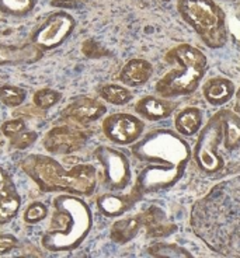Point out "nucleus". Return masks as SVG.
<instances>
[{"label":"nucleus","mask_w":240,"mask_h":258,"mask_svg":"<svg viewBox=\"0 0 240 258\" xmlns=\"http://www.w3.org/2000/svg\"><path fill=\"white\" fill-rule=\"evenodd\" d=\"M46 215H48V209H46L44 204H41V202H33L26 209V212L23 215V219H24L26 223L34 225V223H38L42 219H45Z\"/></svg>","instance_id":"nucleus-29"},{"label":"nucleus","mask_w":240,"mask_h":258,"mask_svg":"<svg viewBox=\"0 0 240 258\" xmlns=\"http://www.w3.org/2000/svg\"><path fill=\"white\" fill-rule=\"evenodd\" d=\"M184 164L180 166H166V164H149L139 171L135 184V189L141 195L150 192H157L166 188L175 185L182 180L186 171Z\"/></svg>","instance_id":"nucleus-10"},{"label":"nucleus","mask_w":240,"mask_h":258,"mask_svg":"<svg viewBox=\"0 0 240 258\" xmlns=\"http://www.w3.org/2000/svg\"><path fill=\"white\" fill-rule=\"evenodd\" d=\"M141 227H142L141 215L117 220L111 227V240L117 244H125L137 236L141 230Z\"/></svg>","instance_id":"nucleus-22"},{"label":"nucleus","mask_w":240,"mask_h":258,"mask_svg":"<svg viewBox=\"0 0 240 258\" xmlns=\"http://www.w3.org/2000/svg\"><path fill=\"white\" fill-rule=\"evenodd\" d=\"M53 215L41 243L51 252L72 251L89 236L93 225L91 211L78 197L61 195L53 201Z\"/></svg>","instance_id":"nucleus-3"},{"label":"nucleus","mask_w":240,"mask_h":258,"mask_svg":"<svg viewBox=\"0 0 240 258\" xmlns=\"http://www.w3.org/2000/svg\"><path fill=\"white\" fill-rule=\"evenodd\" d=\"M37 0H0V12L13 16V17H24L34 10Z\"/></svg>","instance_id":"nucleus-24"},{"label":"nucleus","mask_w":240,"mask_h":258,"mask_svg":"<svg viewBox=\"0 0 240 258\" xmlns=\"http://www.w3.org/2000/svg\"><path fill=\"white\" fill-rule=\"evenodd\" d=\"M222 143V122L219 112H216L197 138L193 157L195 164L205 174H216L223 168V157L219 155Z\"/></svg>","instance_id":"nucleus-7"},{"label":"nucleus","mask_w":240,"mask_h":258,"mask_svg":"<svg viewBox=\"0 0 240 258\" xmlns=\"http://www.w3.org/2000/svg\"><path fill=\"white\" fill-rule=\"evenodd\" d=\"M152 75H153V66L150 62L145 59H131L121 69L119 80L125 86L138 87L149 82Z\"/></svg>","instance_id":"nucleus-17"},{"label":"nucleus","mask_w":240,"mask_h":258,"mask_svg":"<svg viewBox=\"0 0 240 258\" xmlns=\"http://www.w3.org/2000/svg\"><path fill=\"white\" fill-rule=\"evenodd\" d=\"M191 227L214 252L240 257V175L216 184L195 202Z\"/></svg>","instance_id":"nucleus-1"},{"label":"nucleus","mask_w":240,"mask_h":258,"mask_svg":"<svg viewBox=\"0 0 240 258\" xmlns=\"http://www.w3.org/2000/svg\"><path fill=\"white\" fill-rule=\"evenodd\" d=\"M177 10L208 48L225 46L229 37L226 16L215 0H177Z\"/></svg>","instance_id":"nucleus-5"},{"label":"nucleus","mask_w":240,"mask_h":258,"mask_svg":"<svg viewBox=\"0 0 240 258\" xmlns=\"http://www.w3.org/2000/svg\"><path fill=\"white\" fill-rule=\"evenodd\" d=\"M142 219V226L146 227L149 237H162L175 232V226L166 219V215L157 207H150L148 211L139 213Z\"/></svg>","instance_id":"nucleus-19"},{"label":"nucleus","mask_w":240,"mask_h":258,"mask_svg":"<svg viewBox=\"0 0 240 258\" xmlns=\"http://www.w3.org/2000/svg\"><path fill=\"white\" fill-rule=\"evenodd\" d=\"M2 132L3 135L7 136V138H13L20 132H23L26 129V122L21 119V118H17V119H10V121H6V122L2 125Z\"/></svg>","instance_id":"nucleus-31"},{"label":"nucleus","mask_w":240,"mask_h":258,"mask_svg":"<svg viewBox=\"0 0 240 258\" xmlns=\"http://www.w3.org/2000/svg\"><path fill=\"white\" fill-rule=\"evenodd\" d=\"M222 122V142L227 152L240 148V116L230 110L218 111Z\"/></svg>","instance_id":"nucleus-20"},{"label":"nucleus","mask_w":240,"mask_h":258,"mask_svg":"<svg viewBox=\"0 0 240 258\" xmlns=\"http://www.w3.org/2000/svg\"><path fill=\"white\" fill-rule=\"evenodd\" d=\"M202 126V111L197 107H187L182 110L174 119L175 132L182 136H194Z\"/></svg>","instance_id":"nucleus-21"},{"label":"nucleus","mask_w":240,"mask_h":258,"mask_svg":"<svg viewBox=\"0 0 240 258\" xmlns=\"http://www.w3.org/2000/svg\"><path fill=\"white\" fill-rule=\"evenodd\" d=\"M37 138H38L37 132H34V131H23V132H20V134H17L13 138H10L12 139L10 145H12L13 149L24 150V149L30 148L31 145H34L35 141H37Z\"/></svg>","instance_id":"nucleus-30"},{"label":"nucleus","mask_w":240,"mask_h":258,"mask_svg":"<svg viewBox=\"0 0 240 258\" xmlns=\"http://www.w3.org/2000/svg\"><path fill=\"white\" fill-rule=\"evenodd\" d=\"M27 93L23 87L5 84L0 86V101L7 107H19L24 103Z\"/></svg>","instance_id":"nucleus-27"},{"label":"nucleus","mask_w":240,"mask_h":258,"mask_svg":"<svg viewBox=\"0 0 240 258\" xmlns=\"http://www.w3.org/2000/svg\"><path fill=\"white\" fill-rule=\"evenodd\" d=\"M13 192H16V187H14L12 177L0 167V200H3L5 197Z\"/></svg>","instance_id":"nucleus-32"},{"label":"nucleus","mask_w":240,"mask_h":258,"mask_svg":"<svg viewBox=\"0 0 240 258\" xmlns=\"http://www.w3.org/2000/svg\"><path fill=\"white\" fill-rule=\"evenodd\" d=\"M21 170L44 192L91 195L97 184L96 168L91 164H79L71 170H65L49 156H27L21 160Z\"/></svg>","instance_id":"nucleus-2"},{"label":"nucleus","mask_w":240,"mask_h":258,"mask_svg":"<svg viewBox=\"0 0 240 258\" xmlns=\"http://www.w3.org/2000/svg\"><path fill=\"white\" fill-rule=\"evenodd\" d=\"M76 21L66 12L49 14L34 31L31 41L41 51H51L59 46L73 31Z\"/></svg>","instance_id":"nucleus-9"},{"label":"nucleus","mask_w":240,"mask_h":258,"mask_svg":"<svg viewBox=\"0 0 240 258\" xmlns=\"http://www.w3.org/2000/svg\"><path fill=\"white\" fill-rule=\"evenodd\" d=\"M145 123L138 116L118 112L107 116L103 121L104 135L117 145H131L141 138Z\"/></svg>","instance_id":"nucleus-11"},{"label":"nucleus","mask_w":240,"mask_h":258,"mask_svg":"<svg viewBox=\"0 0 240 258\" xmlns=\"http://www.w3.org/2000/svg\"><path fill=\"white\" fill-rule=\"evenodd\" d=\"M142 198V195L134 188L131 194L117 195V194H104L97 198V208L100 212L107 218H117L137 204Z\"/></svg>","instance_id":"nucleus-14"},{"label":"nucleus","mask_w":240,"mask_h":258,"mask_svg":"<svg viewBox=\"0 0 240 258\" xmlns=\"http://www.w3.org/2000/svg\"><path fill=\"white\" fill-rule=\"evenodd\" d=\"M234 83L230 79L226 78H212L204 84V97L208 101V104L214 105V107H221L227 101H230V98L234 96Z\"/></svg>","instance_id":"nucleus-16"},{"label":"nucleus","mask_w":240,"mask_h":258,"mask_svg":"<svg viewBox=\"0 0 240 258\" xmlns=\"http://www.w3.org/2000/svg\"><path fill=\"white\" fill-rule=\"evenodd\" d=\"M166 59L170 63L175 62L178 69L170 71L157 82V94L164 98L193 94L208 71L207 55L194 45L178 44L167 52Z\"/></svg>","instance_id":"nucleus-4"},{"label":"nucleus","mask_w":240,"mask_h":258,"mask_svg":"<svg viewBox=\"0 0 240 258\" xmlns=\"http://www.w3.org/2000/svg\"><path fill=\"white\" fill-rule=\"evenodd\" d=\"M148 251L153 257H193L186 248H183V247L174 244V243H162V241H159V243L150 245Z\"/></svg>","instance_id":"nucleus-26"},{"label":"nucleus","mask_w":240,"mask_h":258,"mask_svg":"<svg viewBox=\"0 0 240 258\" xmlns=\"http://www.w3.org/2000/svg\"><path fill=\"white\" fill-rule=\"evenodd\" d=\"M21 207V198L17 191L0 200V225H6L13 220Z\"/></svg>","instance_id":"nucleus-25"},{"label":"nucleus","mask_w":240,"mask_h":258,"mask_svg":"<svg viewBox=\"0 0 240 258\" xmlns=\"http://www.w3.org/2000/svg\"><path fill=\"white\" fill-rule=\"evenodd\" d=\"M132 153L138 160L149 164L180 166L189 164L193 156L184 136L171 129H155L134 145Z\"/></svg>","instance_id":"nucleus-6"},{"label":"nucleus","mask_w":240,"mask_h":258,"mask_svg":"<svg viewBox=\"0 0 240 258\" xmlns=\"http://www.w3.org/2000/svg\"><path fill=\"white\" fill-rule=\"evenodd\" d=\"M87 142V134L82 129L62 125L49 129L44 136V148L53 155H69L78 152Z\"/></svg>","instance_id":"nucleus-12"},{"label":"nucleus","mask_w":240,"mask_h":258,"mask_svg":"<svg viewBox=\"0 0 240 258\" xmlns=\"http://www.w3.org/2000/svg\"><path fill=\"white\" fill-rule=\"evenodd\" d=\"M42 56L38 46L33 45H5L0 44V66L2 64L33 63Z\"/></svg>","instance_id":"nucleus-18"},{"label":"nucleus","mask_w":240,"mask_h":258,"mask_svg":"<svg viewBox=\"0 0 240 258\" xmlns=\"http://www.w3.org/2000/svg\"><path fill=\"white\" fill-rule=\"evenodd\" d=\"M163 2H170V0H163Z\"/></svg>","instance_id":"nucleus-34"},{"label":"nucleus","mask_w":240,"mask_h":258,"mask_svg":"<svg viewBox=\"0 0 240 258\" xmlns=\"http://www.w3.org/2000/svg\"><path fill=\"white\" fill-rule=\"evenodd\" d=\"M105 105L90 97H80L62 111V118L78 123L94 122L105 114Z\"/></svg>","instance_id":"nucleus-13"},{"label":"nucleus","mask_w":240,"mask_h":258,"mask_svg":"<svg viewBox=\"0 0 240 258\" xmlns=\"http://www.w3.org/2000/svg\"><path fill=\"white\" fill-rule=\"evenodd\" d=\"M100 96L107 103L114 105H125L132 100V93L119 84H105L100 89Z\"/></svg>","instance_id":"nucleus-23"},{"label":"nucleus","mask_w":240,"mask_h":258,"mask_svg":"<svg viewBox=\"0 0 240 258\" xmlns=\"http://www.w3.org/2000/svg\"><path fill=\"white\" fill-rule=\"evenodd\" d=\"M94 157L103 167L104 187L111 191H123L131 182V164L121 150L110 146H98Z\"/></svg>","instance_id":"nucleus-8"},{"label":"nucleus","mask_w":240,"mask_h":258,"mask_svg":"<svg viewBox=\"0 0 240 258\" xmlns=\"http://www.w3.org/2000/svg\"><path fill=\"white\" fill-rule=\"evenodd\" d=\"M61 100V93L59 91L51 90V89H41L33 97L34 105L39 110H48L53 107L55 104L59 103Z\"/></svg>","instance_id":"nucleus-28"},{"label":"nucleus","mask_w":240,"mask_h":258,"mask_svg":"<svg viewBox=\"0 0 240 258\" xmlns=\"http://www.w3.org/2000/svg\"><path fill=\"white\" fill-rule=\"evenodd\" d=\"M174 108V103L169 101L167 98L155 96L143 97L135 105V111L138 114L149 121L166 119L173 114Z\"/></svg>","instance_id":"nucleus-15"},{"label":"nucleus","mask_w":240,"mask_h":258,"mask_svg":"<svg viewBox=\"0 0 240 258\" xmlns=\"http://www.w3.org/2000/svg\"><path fill=\"white\" fill-rule=\"evenodd\" d=\"M19 244V240L12 234H0V255H5L14 250Z\"/></svg>","instance_id":"nucleus-33"}]
</instances>
